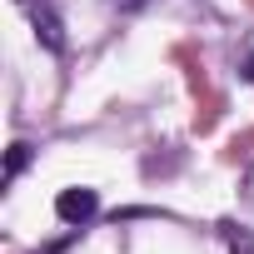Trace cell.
Returning a JSON list of instances; mask_svg holds the SVG:
<instances>
[{
    "mask_svg": "<svg viewBox=\"0 0 254 254\" xmlns=\"http://www.w3.org/2000/svg\"><path fill=\"white\" fill-rule=\"evenodd\" d=\"M224 244H229V254H254V234L244 224H224Z\"/></svg>",
    "mask_w": 254,
    "mask_h": 254,
    "instance_id": "3957f363",
    "label": "cell"
},
{
    "mask_svg": "<svg viewBox=\"0 0 254 254\" xmlns=\"http://www.w3.org/2000/svg\"><path fill=\"white\" fill-rule=\"evenodd\" d=\"M110 5H115V10H140L145 0H110Z\"/></svg>",
    "mask_w": 254,
    "mask_h": 254,
    "instance_id": "8992f818",
    "label": "cell"
},
{
    "mask_svg": "<svg viewBox=\"0 0 254 254\" xmlns=\"http://www.w3.org/2000/svg\"><path fill=\"white\" fill-rule=\"evenodd\" d=\"M30 165V145L25 140H15L10 145V155H5V180H20V170Z\"/></svg>",
    "mask_w": 254,
    "mask_h": 254,
    "instance_id": "277c9868",
    "label": "cell"
},
{
    "mask_svg": "<svg viewBox=\"0 0 254 254\" xmlns=\"http://www.w3.org/2000/svg\"><path fill=\"white\" fill-rule=\"evenodd\" d=\"M244 80H249V85H254V55H249V60H244Z\"/></svg>",
    "mask_w": 254,
    "mask_h": 254,
    "instance_id": "52a82bcc",
    "label": "cell"
},
{
    "mask_svg": "<svg viewBox=\"0 0 254 254\" xmlns=\"http://www.w3.org/2000/svg\"><path fill=\"white\" fill-rule=\"evenodd\" d=\"M15 5H25V0H15Z\"/></svg>",
    "mask_w": 254,
    "mask_h": 254,
    "instance_id": "ba28073f",
    "label": "cell"
},
{
    "mask_svg": "<svg viewBox=\"0 0 254 254\" xmlns=\"http://www.w3.org/2000/svg\"><path fill=\"white\" fill-rule=\"evenodd\" d=\"M75 239H80V229H70V234H65V239H60V244H50V249H40V254H65V249H70V244H75Z\"/></svg>",
    "mask_w": 254,
    "mask_h": 254,
    "instance_id": "5b68a950",
    "label": "cell"
},
{
    "mask_svg": "<svg viewBox=\"0 0 254 254\" xmlns=\"http://www.w3.org/2000/svg\"><path fill=\"white\" fill-rule=\"evenodd\" d=\"M95 209H100V194L95 190H60V199H55V214L70 229H85L95 219Z\"/></svg>",
    "mask_w": 254,
    "mask_h": 254,
    "instance_id": "7a4b0ae2",
    "label": "cell"
},
{
    "mask_svg": "<svg viewBox=\"0 0 254 254\" xmlns=\"http://www.w3.org/2000/svg\"><path fill=\"white\" fill-rule=\"evenodd\" d=\"M25 10H30L35 40H40L50 55H60V50H65V20L55 15V5H50V0H25Z\"/></svg>",
    "mask_w": 254,
    "mask_h": 254,
    "instance_id": "6da1fadb",
    "label": "cell"
}]
</instances>
